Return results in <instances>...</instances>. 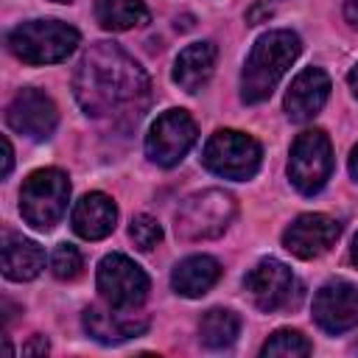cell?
<instances>
[{
	"instance_id": "cell-1",
	"label": "cell",
	"mask_w": 358,
	"mask_h": 358,
	"mask_svg": "<svg viewBox=\"0 0 358 358\" xmlns=\"http://www.w3.org/2000/svg\"><path fill=\"white\" fill-rule=\"evenodd\" d=\"M73 95L84 115L115 123H137L148 106L151 84L145 70L117 45H92L73 76Z\"/></svg>"
},
{
	"instance_id": "cell-2",
	"label": "cell",
	"mask_w": 358,
	"mask_h": 358,
	"mask_svg": "<svg viewBox=\"0 0 358 358\" xmlns=\"http://www.w3.org/2000/svg\"><path fill=\"white\" fill-rule=\"evenodd\" d=\"M299 50H302V42L288 28H277V31L257 36V42L252 45L246 56L243 73H241V98L246 103L266 101L271 90L277 87V81L296 62Z\"/></svg>"
},
{
	"instance_id": "cell-3",
	"label": "cell",
	"mask_w": 358,
	"mask_h": 358,
	"mask_svg": "<svg viewBox=\"0 0 358 358\" xmlns=\"http://www.w3.org/2000/svg\"><path fill=\"white\" fill-rule=\"evenodd\" d=\"M6 45L25 64H53L76 50L78 31L59 20H28L8 31Z\"/></svg>"
},
{
	"instance_id": "cell-4",
	"label": "cell",
	"mask_w": 358,
	"mask_h": 358,
	"mask_svg": "<svg viewBox=\"0 0 358 358\" xmlns=\"http://www.w3.org/2000/svg\"><path fill=\"white\" fill-rule=\"evenodd\" d=\"M238 213L235 199L227 190L207 187L187 196L176 210V238L182 241H210L227 232Z\"/></svg>"
},
{
	"instance_id": "cell-5",
	"label": "cell",
	"mask_w": 358,
	"mask_h": 358,
	"mask_svg": "<svg viewBox=\"0 0 358 358\" xmlns=\"http://www.w3.org/2000/svg\"><path fill=\"white\" fill-rule=\"evenodd\" d=\"M70 179L59 168L34 171L20 190V213L34 229H53L67 210Z\"/></svg>"
},
{
	"instance_id": "cell-6",
	"label": "cell",
	"mask_w": 358,
	"mask_h": 358,
	"mask_svg": "<svg viewBox=\"0 0 358 358\" xmlns=\"http://www.w3.org/2000/svg\"><path fill=\"white\" fill-rule=\"evenodd\" d=\"M201 162L207 171L224 176V179H252L263 162V148L255 137L235 131V129H221L215 131L204 151H201Z\"/></svg>"
},
{
	"instance_id": "cell-7",
	"label": "cell",
	"mask_w": 358,
	"mask_h": 358,
	"mask_svg": "<svg viewBox=\"0 0 358 358\" xmlns=\"http://www.w3.org/2000/svg\"><path fill=\"white\" fill-rule=\"evenodd\" d=\"M330 171H333V148L327 134L322 129H305L302 134H296L288 157L291 185L299 193L313 196L327 185Z\"/></svg>"
},
{
	"instance_id": "cell-8",
	"label": "cell",
	"mask_w": 358,
	"mask_h": 358,
	"mask_svg": "<svg viewBox=\"0 0 358 358\" xmlns=\"http://www.w3.org/2000/svg\"><path fill=\"white\" fill-rule=\"evenodd\" d=\"M98 291L109 308L137 310L148 296V277L134 260L112 252L98 263Z\"/></svg>"
},
{
	"instance_id": "cell-9",
	"label": "cell",
	"mask_w": 358,
	"mask_h": 358,
	"mask_svg": "<svg viewBox=\"0 0 358 358\" xmlns=\"http://www.w3.org/2000/svg\"><path fill=\"white\" fill-rule=\"evenodd\" d=\"M196 134V123L185 109H168L151 123L145 137V154L151 162L173 168L193 148Z\"/></svg>"
},
{
	"instance_id": "cell-10",
	"label": "cell",
	"mask_w": 358,
	"mask_h": 358,
	"mask_svg": "<svg viewBox=\"0 0 358 358\" xmlns=\"http://www.w3.org/2000/svg\"><path fill=\"white\" fill-rule=\"evenodd\" d=\"M243 288L252 296L255 308L271 313V310L291 305V294L296 291V280L285 263H280L274 257H263L260 263H255L246 271Z\"/></svg>"
},
{
	"instance_id": "cell-11",
	"label": "cell",
	"mask_w": 358,
	"mask_h": 358,
	"mask_svg": "<svg viewBox=\"0 0 358 358\" xmlns=\"http://www.w3.org/2000/svg\"><path fill=\"white\" fill-rule=\"evenodd\" d=\"M6 120L17 134H25L31 140H48L59 123V112L45 92L28 87L11 98L6 109Z\"/></svg>"
},
{
	"instance_id": "cell-12",
	"label": "cell",
	"mask_w": 358,
	"mask_h": 358,
	"mask_svg": "<svg viewBox=\"0 0 358 358\" xmlns=\"http://www.w3.org/2000/svg\"><path fill=\"white\" fill-rule=\"evenodd\" d=\"M338 235H341V224L336 218L324 213H305L288 224V229L282 232V246L302 260H313L330 252Z\"/></svg>"
},
{
	"instance_id": "cell-13",
	"label": "cell",
	"mask_w": 358,
	"mask_h": 358,
	"mask_svg": "<svg viewBox=\"0 0 358 358\" xmlns=\"http://www.w3.org/2000/svg\"><path fill=\"white\" fill-rule=\"evenodd\" d=\"M313 319L327 333H344L358 324V288L347 280L324 282L313 296Z\"/></svg>"
},
{
	"instance_id": "cell-14",
	"label": "cell",
	"mask_w": 358,
	"mask_h": 358,
	"mask_svg": "<svg viewBox=\"0 0 358 358\" xmlns=\"http://www.w3.org/2000/svg\"><path fill=\"white\" fill-rule=\"evenodd\" d=\"M330 95V78L322 67H305L288 87L285 92V115L296 123L310 120L313 115H319V109L324 106Z\"/></svg>"
},
{
	"instance_id": "cell-15",
	"label": "cell",
	"mask_w": 358,
	"mask_h": 358,
	"mask_svg": "<svg viewBox=\"0 0 358 358\" xmlns=\"http://www.w3.org/2000/svg\"><path fill=\"white\" fill-rule=\"evenodd\" d=\"M84 327L95 341L103 344H117L126 341L131 336L145 333L148 327V316L134 313V310H101V308H87L84 310Z\"/></svg>"
},
{
	"instance_id": "cell-16",
	"label": "cell",
	"mask_w": 358,
	"mask_h": 358,
	"mask_svg": "<svg viewBox=\"0 0 358 358\" xmlns=\"http://www.w3.org/2000/svg\"><path fill=\"white\" fill-rule=\"evenodd\" d=\"M70 224L76 235L84 241H101L106 238L117 224V207L106 193H87L76 201Z\"/></svg>"
},
{
	"instance_id": "cell-17",
	"label": "cell",
	"mask_w": 358,
	"mask_h": 358,
	"mask_svg": "<svg viewBox=\"0 0 358 358\" xmlns=\"http://www.w3.org/2000/svg\"><path fill=\"white\" fill-rule=\"evenodd\" d=\"M215 45L213 42H193L185 50H179L176 62H173V81L185 90V92H199L215 67Z\"/></svg>"
},
{
	"instance_id": "cell-18",
	"label": "cell",
	"mask_w": 358,
	"mask_h": 358,
	"mask_svg": "<svg viewBox=\"0 0 358 358\" xmlns=\"http://www.w3.org/2000/svg\"><path fill=\"white\" fill-rule=\"evenodd\" d=\"M45 268V252L39 243L17 235V232H3V274L14 282L34 280Z\"/></svg>"
},
{
	"instance_id": "cell-19",
	"label": "cell",
	"mask_w": 358,
	"mask_h": 358,
	"mask_svg": "<svg viewBox=\"0 0 358 358\" xmlns=\"http://www.w3.org/2000/svg\"><path fill=\"white\" fill-rule=\"evenodd\" d=\"M218 277H221L218 260H213L210 255H190L182 263H176L171 274V285L179 296H201L218 282Z\"/></svg>"
},
{
	"instance_id": "cell-20",
	"label": "cell",
	"mask_w": 358,
	"mask_h": 358,
	"mask_svg": "<svg viewBox=\"0 0 358 358\" xmlns=\"http://www.w3.org/2000/svg\"><path fill=\"white\" fill-rule=\"evenodd\" d=\"M95 20L106 31H129L148 22L143 0H95Z\"/></svg>"
},
{
	"instance_id": "cell-21",
	"label": "cell",
	"mask_w": 358,
	"mask_h": 358,
	"mask_svg": "<svg viewBox=\"0 0 358 358\" xmlns=\"http://www.w3.org/2000/svg\"><path fill=\"white\" fill-rule=\"evenodd\" d=\"M241 333V319L235 310L229 308H213L201 316L199 322V336H201V344L210 347V350H224L229 347Z\"/></svg>"
},
{
	"instance_id": "cell-22",
	"label": "cell",
	"mask_w": 358,
	"mask_h": 358,
	"mask_svg": "<svg viewBox=\"0 0 358 358\" xmlns=\"http://www.w3.org/2000/svg\"><path fill=\"white\" fill-rule=\"evenodd\" d=\"M263 358H305L310 355V341L299 333V330H277L263 347H260Z\"/></svg>"
},
{
	"instance_id": "cell-23",
	"label": "cell",
	"mask_w": 358,
	"mask_h": 358,
	"mask_svg": "<svg viewBox=\"0 0 358 358\" xmlns=\"http://www.w3.org/2000/svg\"><path fill=\"white\" fill-rule=\"evenodd\" d=\"M129 238L134 241L137 249L151 252V249L159 246V241H162V227L157 224V218L140 213V215H134L131 224H129Z\"/></svg>"
},
{
	"instance_id": "cell-24",
	"label": "cell",
	"mask_w": 358,
	"mask_h": 358,
	"mask_svg": "<svg viewBox=\"0 0 358 358\" xmlns=\"http://www.w3.org/2000/svg\"><path fill=\"white\" fill-rule=\"evenodd\" d=\"M84 268V260H81V252L73 246V243H62L53 249L50 255V271L59 277V280H76Z\"/></svg>"
},
{
	"instance_id": "cell-25",
	"label": "cell",
	"mask_w": 358,
	"mask_h": 358,
	"mask_svg": "<svg viewBox=\"0 0 358 358\" xmlns=\"http://www.w3.org/2000/svg\"><path fill=\"white\" fill-rule=\"evenodd\" d=\"M11 165H14V148H11V140L8 137H3V176H8L11 173Z\"/></svg>"
},
{
	"instance_id": "cell-26",
	"label": "cell",
	"mask_w": 358,
	"mask_h": 358,
	"mask_svg": "<svg viewBox=\"0 0 358 358\" xmlns=\"http://www.w3.org/2000/svg\"><path fill=\"white\" fill-rule=\"evenodd\" d=\"M344 20L358 28V0H344Z\"/></svg>"
},
{
	"instance_id": "cell-27",
	"label": "cell",
	"mask_w": 358,
	"mask_h": 358,
	"mask_svg": "<svg viewBox=\"0 0 358 358\" xmlns=\"http://www.w3.org/2000/svg\"><path fill=\"white\" fill-rule=\"evenodd\" d=\"M22 352H25V355H36V352H39V355H45V352H48V341H45V336H39L36 341L25 344V347H22Z\"/></svg>"
},
{
	"instance_id": "cell-28",
	"label": "cell",
	"mask_w": 358,
	"mask_h": 358,
	"mask_svg": "<svg viewBox=\"0 0 358 358\" xmlns=\"http://www.w3.org/2000/svg\"><path fill=\"white\" fill-rule=\"evenodd\" d=\"M350 173H352V179L358 182V145H355L352 154H350Z\"/></svg>"
},
{
	"instance_id": "cell-29",
	"label": "cell",
	"mask_w": 358,
	"mask_h": 358,
	"mask_svg": "<svg viewBox=\"0 0 358 358\" xmlns=\"http://www.w3.org/2000/svg\"><path fill=\"white\" fill-rule=\"evenodd\" d=\"M350 90H352V95L358 98V64L350 70Z\"/></svg>"
},
{
	"instance_id": "cell-30",
	"label": "cell",
	"mask_w": 358,
	"mask_h": 358,
	"mask_svg": "<svg viewBox=\"0 0 358 358\" xmlns=\"http://www.w3.org/2000/svg\"><path fill=\"white\" fill-rule=\"evenodd\" d=\"M350 257H352V263L358 266V235L352 238V249H350Z\"/></svg>"
}]
</instances>
